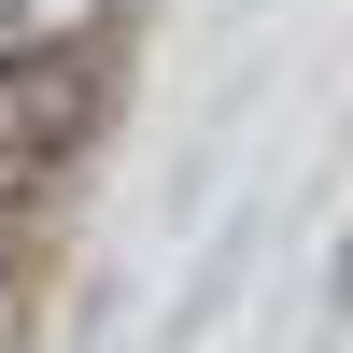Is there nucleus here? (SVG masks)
Returning a JSON list of instances; mask_svg holds the SVG:
<instances>
[{"label":"nucleus","instance_id":"obj_1","mask_svg":"<svg viewBox=\"0 0 353 353\" xmlns=\"http://www.w3.org/2000/svg\"><path fill=\"white\" fill-rule=\"evenodd\" d=\"M99 113H113L99 43H71V57H0V198H43L57 170L99 141Z\"/></svg>","mask_w":353,"mask_h":353},{"label":"nucleus","instance_id":"obj_2","mask_svg":"<svg viewBox=\"0 0 353 353\" xmlns=\"http://www.w3.org/2000/svg\"><path fill=\"white\" fill-rule=\"evenodd\" d=\"M99 28H113V0H14V57H71Z\"/></svg>","mask_w":353,"mask_h":353},{"label":"nucleus","instance_id":"obj_4","mask_svg":"<svg viewBox=\"0 0 353 353\" xmlns=\"http://www.w3.org/2000/svg\"><path fill=\"white\" fill-rule=\"evenodd\" d=\"M0 339H14V297H0Z\"/></svg>","mask_w":353,"mask_h":353},{"label":"nucleus","instance_id":"obj_3","mask_svg":"<svg viewBox=\"0 0 353 353\" xmlns=\"http://www.w3.org/2000/svg\"><path fill=\"white\" fill-rule=\"evenodd\" d=\"M353 311V226H339V254H325V325Z\"/></svg>","mask_w":353,"mask_h":353}]
</instances>
